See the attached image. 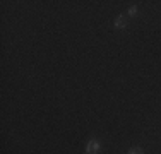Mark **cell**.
<instances>
[{
    "label": "cell",
    "mask_w": 161,
    "mask_h": 154,
    "mask_svg": "<svg viewBox=\"0 0 161 154\" xmlns=\"http://www.w3.org/2000/svg\"><path fill=\"white\" fill-rule=\"evenodd\" d=\"M98 149H100L98 141H89V144H88V154H96Z\"/></svg>",
    "instance_id": "obj_1"
},
{
    "label": "cell",
    "mask_w": 161,
    "mask_h": 154,
    "mask_svg": "<svg viewBox=\"0 0 161 154\" xmlns=\"http://www.w3.org/2000/svg\"><path fill=\"white\" fill-rule=\"evenodd\" d=\"M115 26H117V27H125V19H124V17H117Z\"/></svg>",
    "instance_id": "obj_2"
},
{
    "label": "cell",
    "mask_w": 161,
    "mask_h": 154,
    "mask_svg": "<svg viewBox=\"0 0 161 154\" xmlns=\"http://www.w3.org/2000/svg\"><path fill=\"white\" fill-rule=\"evenodd\" d=\"M130 154H142V151L141 149H136V151H130Z\"/></svg>",
    "instance_id": "obj_3"
}]
</instances>
